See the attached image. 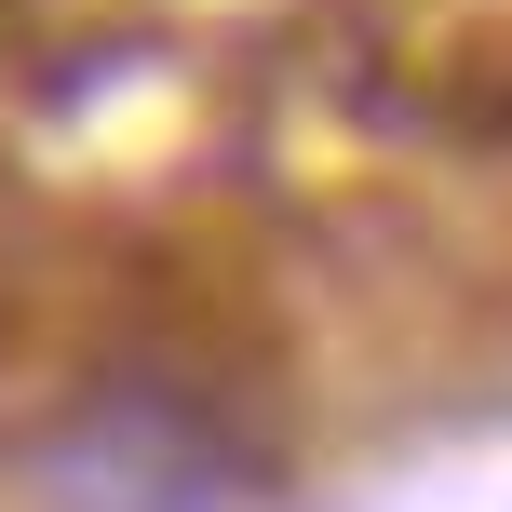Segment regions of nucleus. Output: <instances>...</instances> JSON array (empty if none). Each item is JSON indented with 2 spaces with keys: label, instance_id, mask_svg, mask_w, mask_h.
<instances>
[{
  "label": "nucleus",
  "instance_id": "obj_1",
  "mask_svg": "<svg viewBox=\"0 0 512 512\" xmlns=\"http://www.w3.org/2000/svg\"><path fill=\"white\" fill-rule=\"evenodd\" d=\"M41 486L68 512H230L256 486V445H243V418L216 405L203 364L149 351V364H122V378H95L41 432Z\"/></svg>",
  "mask_w": 512,
  "mask_h": 512
}]
</instances>
